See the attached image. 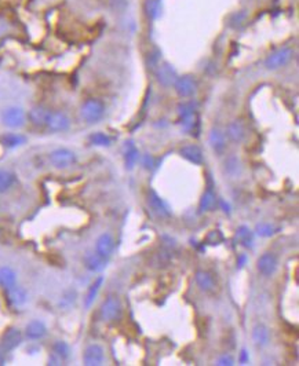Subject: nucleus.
I'll use <instances>...</instances> for the list:
<instances>
[{
    "mask_svg": "<svg viewBox=\"0 0 299 366\" xmlns=\"http://www.w3.org/2000/svg\"><path fill=\"white\" fill-rule=\"evenodd\" d=\"M2 142L7 147H18L24 145L26 142V138L21 134H6L5 137L2 138Z\"/></svg>",
    "mask_w": 299,
    "mask_h": 366,
    "instance_id": "obj_29",
    "label": "nucleus"
},
{
    "mask_svg": "<svg viewBox=\"0 0 299 366\" xmlns=\"http://www.w3.org/2000/svg\"><path fill=\"white\" fill-rule=\"evenodd\" d=\"M179 117H181V126L189 134L196 131L199 121H197V114L192 103H183L179 106Z\"/></svg>",
    "mask_w": 299,
    "mask_h": 366,
    "instance_id": "obj_3",
    "label": "nucleus"
},
{
    "mask_svg": "<svg viewBox=\"0 0 299 366\" xmlns=\"http://www.w3.org/2000/svg\"><path fill=\"white\" fill-rule=\"evenodd\" d=\"M244 262H245V256H241L240 258V262H239V266H244Z\"/></svg>",
    "mask_w": 299,
    "mask_h": 366,
    "instance_id": "obj_37",
    "label": "nucleus"
},
{
    "mask_svg": "<svg viewBox=\"0 0 299 366\" xmlns=\"http://www.w3.org/2000/svg\"><path fill=\"white\" fill-rule=\"evenodd\" d=\"M247 361H248V352L245 351V350H243V351H241L240 362H241V363H245Z\"/></svg>",
    "mask_w": 299,
    "mask_h": 366,
    "instance_id": "obj_36",
    "label": "nucleus"
},
{
    "mask_svg": "<svg viewBox=\"0 0 299 366\" xmlns=\"http://www.w3.org/2000/svg\"><path fill=\"white\" fill-rule=\"evenodd\" d=\"M147 15L151 18H156L159 13H160V3L159 0H147Z\"/></svg>",
    "mask_w": 299,
    "mask_h": 366,
    "instance_id": "obj_33",
    "label": "nucleus"
},
{
    "mask_svg": "<svg viewBox=\"0 0 299 366\" xmlns=\"http://www.w3.org/2000/svg\"><path fill=\"white\" fill-rule=\"evenodd\" d=\"M70 126V120L66 114L62 112H49L47 120H46V127L53 132L66 131Z\"/></svg>",
    "mask_w": 299,
    "mask_h": 366,
    "instance_id": "obj_7",
    "label": "nucleus"
},
{
    "mask_svg": "<svg viewBox=\"0 0 299 366\" xmlns=\"http://www.w3.org/2000/svg\"><path fill=\"white\" fill-rule=\"evenodd\" d=\"M113 248H115V241H113L112 235L108 234V233L99 235L98 239H97V244H95L97 254L101 255L102 258L108 259L112 255Z\"/></svg>",
    "mask_w": 299,
    "mask_h": 366,
    "instance_id": "obj_14",
    "label": "nucleus"
},
{
    "mask_svg": "<svg viewBox=\"0 0 299 366\" xmlns=\"http://www.w3.org/2000/svg\"><path fill=\"white\" fill-rule=\"evenodd\" d=\"M174 87L179 97L188 98L195 94L197 84L193 76H182V77L177 78V82L174 83Z\"/></svg>",
    "mask_w": 299,
    "mask_h": 366,
    "instance_id": "obj_8",
    "label": "nucleus"
},
{
    "mask_svg": "<svg viewBox=\"0 0 299 366\" xmlns=\"http://www.w3.org/2000/svg\"><path fill=\"white\" fill-rule=\"evenodd\" d=\"M102 282H103V278L102 277H99V278L95 279L93 285L90 287L89 292H87V295H86V299H84V306H86L87 308L93 304L94 300H95V298H97V295H98V291H99V288H101Z\"/></svg>",
    "mask_w": 299,
    "mask_h": 366,
    "instance_id": "obj_27",
    "label": "nucleus"
},
{
    "mask_svg": "<svg viewBox=\"0 0 299 366\" xmlns=\"http://www.w3.org/2000/svg\"><path fill=\"white\" fill-rule=\"evenodd\" d=\"M147 201H149V205L152 207V210L155 211L159 216L167 218V216L171 215V210H170V207L167 205L166 201L159 197V194H157L156 191L149 190V194H147Z\"/></svg>",
    "mask_w": 299,
    "mask_h": 366,
    "instance_id": "obj_10",
    "label": "nucleus"
},
{
    "mask_svg": "<svg viewBox=\"0 0 299 366\" xmlns=\"http://www.w3.org/2000/svg\"><path fill=\"white\" fill-rule=\"evenodd\" d=\"M256 233L259 235H264V237H269V235H272L275 233V229H273V226L260 223V225L256 226Z\"/></svg>",
    "mask_w": 299,
    "mask_h": 366,
    "instance_id": "obj_34",
    "label": "nucleus"
},
{
    "mask_svg": "<svg viewBox=\"0 0 299 366\" xmlns=\"http://www.w3.org/2000/svg\"><path fill=\"white\" fill-rule=\"evenodd\" d=\"M105 355H103L102 347L98 344H91L84 351V365L87 366H99L102 365Z\"/></svg>",
    "mask_w": 299,
    "mask_h": 366,
    "instance_id": "obj_9",
    "label": "nucleus"
},
{
    "mask_svg": "<svg viewBox=\"0 0 299 366\" xmlns=\"http://www.w3.org/2000/svg\"><path fill=\"white\" fill-rule=\"evenodd\" d=\"M218 365L231 366V365H233V359H232L231 356H222V358L218 359Z\"/></svg>",
    "mask_w": 299,
    "mask_h": 366,
    "instance_id": "obj_35",
    "label": "nucleus"
},
{
    "mask_svg": "<svg viewBox=\"0 0 299 366\" xmlns=\"http://www.w3.org/2000/svg\"><path fill=\"white\" fill-rule=\"evenodd\" d=\"M50 162L59 170H64L68 167L73 166L76 162V154L73 151L61 147V149H55L50 153Z\"/></svg>",
    "mask_w": 299,
    "mask_h": 366,
    "instance_id": "obj_2",
    "label": "nucleus"
},
{
    "mask_svg": "<svg viewBox=\"0 0 299 366\" xmlns=\"http://www.w3.org/2000/svg\"><path fill=\"white\" fill-rule=\"evenodd\" d=\"M237 238L244 247H251L252 245V233L247 226H241L237 230Z\"/></svg>",
    "mask_w": 299,
    "mask_h": 366,
    "instance_id": "obj_30",
    "label": "nucleus"
},
{
    "mask_svg": "<svg viewBox=\"0 0 299 366\" xmlns=\"http://www.w3.org/2000/svg\"><path fill=\"white\" fill-rule=\"evenodd\" d=\"M138 158H139V153H138V149L134 146L131 142H128L126 145V151H124V160H126V167L128 170H133L135 164L138 162Z\"/></svg>",
    "mask_w": 299,
    "mask_h": 366,
    "instance_id": "obj_22",
    "label": "nucleus"
},
{
    "mask_svg": "<svg viewBox=\"0 0 299 366\" xmlns=\"http://www.w3.org/2000/svg\"><path fill=\"white\" fill-rule=\"evenodd\" d=\"M90 142L95 146H109L110 138L108 135H105L103 132H94L93 135H90Z\"/></svg>",
    "mask_w": 299,
    "mask_h": 366,
    "instance_id": "obj_31",
    "label": "nucleus"
},
{
    "mask_svg": "<svg viewBox=\"0 0 299 366\" xmlns=\"http://www.w3.org/2000/svg\"><path fill=\"white\" fill-rule=\"evenodd\" d=\"M21 340H22V337H21L20 331H18V329H10V331L3 336V339H2L0 350L3 352L11 351V350H14L17 346H20Z\"/></svg>",
    "mask_w": 299,
    "mask_h": 366,
    "instance_id": "obj_13",
    "label": "nucleus"
},
{
    "mask_svg": "<svg viewBox=\"0 0 299 366\" xmlns=\"http://www.w3.org/2000/svg\"><path fill=\"white\" fill-rule=\"evenodd\" d=\"M228 135L233 142H241L245 137V130L243 124L239 121H233L228 127Z\"/></svg>",
    "mask_w": 299,
    "mask_h": 366,
    "instance_id": "obj_24",
    "label": "nucleus"
},
{
    "mask_svg": "<svg viewBox=\"0 0 299 366\" xmlns=\"http://www.w3.org/2000/svg\"><path fill=\"white\" fill-rule=\"evenodd\" d=\"M258 270L265 277L273 275L276 270H277V259L275 258V255L269 254V252L262 255L259 260H258Z\"/></svg>",
    "mask_w": 299,
    "mask_h": 366,
    "instance_id": "obj_11",
    "label": "nucleus"
},
{
    "mask_svg": "<svg viewBox=\"0 0 299 366\" xmlns=\"http://www.w3.org/2000/svg\"><path fill=\"white\" fill-rule=\"evenodd\" d=\"M49 112L50 110L42 108V106H36L29 112V120L34 126H39V127L46 126V120H47Z\"/></svg>",
    "mask_w": 299,
    "mask_h": 366,
    "instance_id": "obj_21",
    "label": "nucleus"
},
{
    "mask_svg": "<svg viewBox=\"0 0 299 366\" xmlns=\"http://www.w3.org/2000/svg\"><path fill=\"white\" fill-rule=\"evenodd\" d=\"M252 339H254L255 344L258 346H265L269 342V331L268 328L264 325H256L252 332Z\"/></svg>",
    "mask_w": 299,
    "mask_h": 366,
    "instance_id": "obj_25",
    "label": "nucleus"
},
{
    "mask_svg": "<svg viewBox=\"0 0 299 366\" xmlns=\"http://www.w3.org/2000/svg\"><path fill=\"white\" fill-rule=\"evenodd\" d=\"M17 282V277L15 273L10 267H2L0 269V287L9 289L11 287H14Z\"/></svg>",
    "mask_w": 299,
    "mask_h": 366,
    "instance_id": "obj_23",
    "label": "nucleus"
},
{
    "mask_svg": "<svg viewBox=\"0 0 299 366\" xmlns=\"http://www.w3.org/2000/svg\"><path fill=\"white\" fill-rule=\"evenodd\" d=\"M177 72H175V69L172 68L171 65L164 64L157 69V80H159L163 86H166V87L172 86V84L177 82Z\"/></svg>",
    "mask_w": 299,
    "mask_h": 366,
    "instance_id": "obj_15",
    "label": "nucleus"
},
{
    "mask_svg": "<svg viewBox=\"0 0 299 366\" xmlns=\"http://www.w3.org/2000/svg\"><path fill=\"white\" fill-rule=\"evenodd\" d=\"M106 263H108V259L102 258V256L97 254V252H89V254L84 256V266H86V269L90 270V271H94V273L105 269Z\"/></svg>",
    "mask_w": 299,
    "mask_h": 366,
    "instance_id": "obj_12",
    "label": "nucleus"
},
{
    "mask_svg": "<svg viewBox=\"0 0 299 366\" xmlns=\"http://www.w3.org/2000/svg\"><path fill=\"white\" fill-rule=\"evenodd\" d=\"M208 142H210L211 147H212L216 153H219V154H221L222 151L225 150L226 138H225V134H223L221 130H218V128L211 130L210 137H208Z\"/></svg>",
    "mask_w": 299,
    "mask_h": 366,
    "instance_id": "obj_18",
    "label": "nucleus"
},
{
    "mask_svg": "<svg viewBox=\"0 0 299 366\" xmlns=\"http://www.w3.org/2000/svg\"><path fill=\"white\" fill-rule=\"evenodd\" d=\"M2 121L6 127L21 128L26 121V114L21 108H7L2 113Z\"/></svg>",
    "mask_w": 299,
    "mask_h": 366,
    "instance_id": "obj_5",
    "label": "nucleus"
},
{
    "mask_svg": "<svg viewBox=\"0 0 299 366\" xmlns=\"http://www.w3.org/2000/svg\"><path fill=\"white\" fill-rule=\"evenodd\" d=\"M292 55H294V51L288 47H284V49H280L277 51H275L273 54H270L268 57L265 62V66L268 69H279L281 66H284L287 65L291 61L292 58Z\"/></svg>",
    "mask_w": 299,
    "mask_h": 366,
    "instance_id": "obj_6",
    "label": "nucleus"
},
{
    "mask_svg": "<svg viewBox=\"0 0 299 366\" xmlns=\"http://www.w3.org/2000/svg\"><path fill=\"white\" fill-rule=\"evenodd\" d=\"M216 204V197H215V193L211 190H207L203 197H201L200 200V205H199V208H200V212H208V211H212V208L215 207Z\"/></svg>",
    "mask_w": 299,
    "mask_h": 366,
    "instance_id": "obj_26",
    "label": "nucleus"
},
{
    "mask_svg": "<svg viewBox=\"0 0 299 366\" xmlns=\"http://www.w3.org/2000/svg\"><path fill=\"white\" fill-rule=\"evenodd\" d=\"M179 153L183 158H186L188 161L195 164V166H200L203 162V153H201L200 147L196 146V145H186V146L182 147Z\"/></svg>",
    "mask_w": 299,
    "mask_h": 366,
    "instance_id": "obj_16",
    "label": "nucleus"
},
{
    "mask_svg": "<svg viewBox=\"0 0 299 366\" xmlns=\"http://www.w3.org/2000/svg\"><path fill=\"white\" fill-rule=\"evenodd\" d=\"M103 113H105V105H103L102 101L95 99V98L87 99L80 108L82 117H83L84 121L90 123V124L99 121L102 118Z\"/></svg>",
    "mask_w": 299,
    "mask_h": 366,
    "instance_id": "obj_1",
    "label": "nucleus"
},
{
    "mask_svg": "<svg viewBox=\"0 0 299 366\" xmlns=\"http://www.w3.org/2000/svg\"><path fill=\"white\" fill-rule=\"evenodd\" d=\"M54 354H57L61 359H65L70 354V348L65 342H57L54 344Z\"/></svg>",
    "mask_w": 299,
    "mask_h": 366,
    "instance_id": "obj_32",
    "label": "nucleus"
},
{
    "mask_svg": "<svg viewBox=\"0 0 299 366\" xmlns=\"http://www.w3.org/2000/svg\"><path fill=\"white\" fill-rule=\"evenodd\" d=\"M15 175L7 170H0V193H5L14 185Z\"/></svg>",
    "mask_w": 299,
    "mask_h": 366,
    "instance_id": "obj_28",
    "label": "nucleus"
},
{
    "mask_svg": "<svg viewBox=\"0 0 299 366\" xmlns=\"http://www.w3.org/2000/svg\"><path fill=\"white\" fill-rule=\"evenodd\" d=\"M101 315H102L103 321H106V322H113V321L119 319L122 315V303H120V300L116 296H109L101 307Z\"/></svg>",
    "mask_w": 299,
    "mask_h": 366,
    "instance_id": "obj_4",
    "label": "nucleus"
},
{
    "mask_svg": "<svg viewBox=\"0 0 299 366\" xmlns=\"http://www.w3.org/2000/svg\"><path fill=\"white\" fill-rule=\"evenodd\" d=\"M46 332H47V328L46 325L42 321H38V319H34V321H30L26 328H25V335L28 339L30 340H39L42 337L45 336Z\"/></svg>",
    "mask_w": 299,
    "mask_h": 366,
    "instance_id": "obj_17",
    "label": "nucleus"
},
{
    "mask_svg": "<svg viewBox=\"0 0 299 366\" xmlns=\"http://www.w3.org/2000/svg\"><path fill=\"white\" fill-rule=\"evenodd\" d=\"M196 282L199 285V288L204 292H212L215 289V279L207 271H197Z\"/></svg>",
    "mask_w": 299,
    "mask_h": 366,
    "instance_id": "obj_19",
    "label": "nucleus"
},
{
    "mask_svg": "<svg viewBox=\"0 0 299 366\" xmlns=\"http://www.w3.org/2000/svg\"><path fill=\"white\" fill-rule=\"evenodd\" d=\"M7 298L13 306H22L26 302V293L20 287H11L7 289Z\"/></svg>",
    "mask_w": 299,
    "mask_h": 366,
    "instance_id": "obj_20",
    "label": "nucleus"
}]
</instances>
